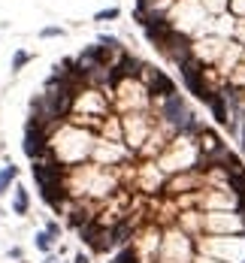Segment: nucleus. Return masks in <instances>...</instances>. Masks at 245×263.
<instances>
[{"label": "nucleus", "mask_w": 245, "mask_h": 263, "mask_svg": "<svg viewBox=\"0 0 245 263\" xmlns=\"http://www.w3.org/2000/svg\"><path fill=\"white\" fill-rule=\"evenodd\" d=\"M164 115H167L179 130H191V127H194V115L185 109L182 97H167V103H164Z\"/></svg>", "instance_id": "nucleus-1"}, {"label": "nucleus", "mask_w": 245, "mask_h": 263, "mask_svg": "<svg viewBox=\"0 0 245 263\" xmlns=\"http://www.w3.org/2000/svg\"><path fill=\"white\" fill-rule=\"evenodd\" d=\"M182 76H185V85L191 88V94H197L200 100H206L209 103V91L203 88V79H200V70H197V64H191V61H182Z\"/></svg>", "instance_id": "nucleus-2"}, {"label": "nucleus", "mask_w": 245, "mask_h": 263, "mask_svg": "<svg viewBox=\"0 0 245 263\" xmlns=\"http://www.w3.org/2000/svg\"><path fill=\"white\" fill-rule=\"evenodd\" d=\"M39 151H42V133H39L36 124L30 121V124H27V133H24V154H27V157H36Z\"/></svg>", "instance_id": "nucleus-3"}, {"label": "nucleus", "mask_w": 245, "mask_h": 263, "mask_svg": "<svg viewBox=\"0 0 245 263\" xmlns=\"http://www.w3.org/2000/svg\"><path fill=\"white\" fill-rule=\"evenodd\" d=\"M152 88H155V91H161V97H176V88H173V82H170L164 73H155Z\"/></svg>", "instance_id": "nucleus-4"}, {"label": "nucleus", "mask_w": 245, "mask_h": 263, "mask_svg": "<svg viewBox=\"0 0 245 263\" xmlns=\"http://www.w3.org/2000/svg\"><path fill=\"white\" fill-rule=\"evenodd\" d=\"M209 106H212V112H215V121H218V124H227V106H224V97H221V94H212V97H209Z\"/></svg>", "instance_id": "nucleus-5"}, {"label": "nucleus", "mask_w": 245, "mask_h": 263, "mask_svg": "<svg viewBox=\"0 0 245 263\" xmlns=\"http://www.w3.org/2000/svg\"><path fill=\"white\" fill-rule=\"evenodd\" d=\"M12 212H15V215H27V191H24V188H15Z\"/></svg>", "instance_id": "nucleus-6"}, {"label": "nucleus", "mask_w": 245, "mask_h": 263, "mask_svg": "<svg viewBox=\"0 0 245 263\" xmlns=\"http://www.w3.org/2000/svg\"><path fill=\"white\" fill-rule=\"evenodd\" d=\"M15 176H18V167H3V170H0V194L12 185V179H15Z\"/></svg>", "instance_id": "nucleus-7"}, {"label": "nucleus", "mask_w": 245, "mask_h": 263, "mask_svg": "<svg viewBox=\"0 0 245 263\" xmlns=\"http://www.w3.org/2000/svg\"><path fill=\"white\" fill-rule=\"evenodd\" d=\"M27 61H30V55H27V51H15V58H12V73H18Z\"/></svg>", "instance_id": "nucleus-8"}, {"label": "nucleus", "mask_w": 245, "mask_h": 263, "mask_svg": "<svg viewBox=\"0 0 245 263\" xmlns=\"http://www.w3.org/2000/svg\"><path fill=\"white\" fill-rule=\"evenodd\" d=\"M36 248L39 251H52V233H36Z\"/></svg>", "instance_id": "nucleus-9"}, {"label": "nucleus", "mask_w": 245, "mask_h": 263, "mask_svg": "<svg viewBox=\"0 0 245 263\" xmlns=\"http://www.w3.org/2000/svg\"><path fill=\"white\" fill-rule=\"evenodd\" d=\"M112 18H118V9L112 6V9H100L97 15H94V21H112Z\"/></svg>", "instance_id": "nucleus-10"}, {"label": "nucleus", "mask_w": 245, "mask_h": 263, "mask_svg": "<svg viewBox=\"0 0 245 263\" xmlns=\"http://www.w3.org/2000/svg\"><path fill=\"white\" fill-rule=\"evenodd\" d=\"M230 182H233V188H239V194H245V173L233 170V173H230Z\"/></svg>", "instance_id": "nucleus-11"}, {"label": "nucleus", "mask_w": 245, "mask_h": 263, "mask_svg": "<svg viewBox=\"0 0 245 263\" xmlns=\"http://www.w3.org/2000/svg\"><path fill=\"white\" fill-rule=\"evenodd\" d=\"M61 33H64L61 27H42V30H39V36H42V39H48V36H61Z\"/></svg>", "instance_id": "nucleus-12"}, {"label": "nucleus", "mask_w": 245, "mask_h": 263, "mask_svg": "<svg viewBox=\"0 0 245 263\" xmlns=\"http://www.w3.org/2000/svg\"><path fill=\"white\" fill-rule=\"evenodd\" d=\"M133 260V254H130V251H124V254H118V257H115V263H130Z\"/></svg>", "instance_id": "nucleus-13"}, {"label": "nucleus", "mask_w": 245, "mask_h": 263, "mask_svg": "<svg viewBox=\"0 0 245 263\" xmlns=\"http://www.w3.org/2000/svg\"><path fill=\"white\" fill-rule=\"evenodd\" d=\"M76 263H88V257L85 254H76Z\"/></svg>", "instance_id": "nucleus-14"}]
</instances>
